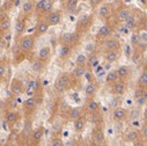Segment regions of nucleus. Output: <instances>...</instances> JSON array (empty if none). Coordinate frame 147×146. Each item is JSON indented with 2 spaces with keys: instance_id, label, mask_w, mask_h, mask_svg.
I'll return each instance as SVG.
<instances>
[{
  "instance_id": "11",
  "label": "nucleus",
  "mask_w": 147,
  "mask_h": 146,
  "mask_svg": "<svg viewBox=\"0 0 147 146\" xmlns=\"http://www.w3.org/2000/svg\"><path fill=\"white\" fill-rule=\"evenodd\" d=\"M113 32H114V28L111 26H110V24H104V26H102L98 29L96 37L101 39V40H105V39L110 37V36L113 35Z\"/></svg>"
},
{
  "instance_id": "8",
  "label": "nucleus",
  "mask_w": 147,
  "mask_h": 146,
  "mask_svg": "<svg viewBox=\"0 0 147 146\" xmlns=\"http://www.w3.org/2000/svg\"><path fill=\"white\" fill-rule=\"evenodd\" d=\"M127 91V84L125 80H121L118 79L116 82L113 84V93L115 95H119L123 96Z\"/></svg>"
},
{
  "instance_id": "48",
  "label": "nucleus",
  "mask_w": 147,
  "mask_h": 146,
  "mask_svg": "<svg viewBox=\"0 0 147 146\" xmlns=\"http://www.w3.org/2000/svg\"><path fill=\"white\" fill-rule=\"evenodd\" d=\"M103 3V0H89V5L93 9H95L96 7H98L101 4Z\"/></svg>"
},
{
  "instance_id": "64",
  "label": "nucleus",
  "mask_w": 147,
  "mask_h": 146,
  "mask_svg": "<svg viewBox=\"0 0 147 146\" xmlns=\"http://www.w3.org/2000/svg\"><path fill=\"white\" fill-rule=\"evenodd\" d=\"M146 1H147V0H146Z\"/></svg>"
},
{
  "instance_id": "50",
  "label": "nucleus",
  "mask_w": 147,
  "mask_h": 146,
  "mask_svg": "<svg viewBox=\"0 0 147 146\" xmlns=\"http://www.w3.org/2000/svg\"><path fill=\"white\" fill-rule=\"evenodd\" d=\"M66 7H77L79 4V0H66Z\"/></svg>"
},
{
  "instance_id": "57",
  "label": "nucleus",
  "mask_w": 147,
  "mask_h": 146,
  "mask_svg": "<svg viewBox=\"0 0 147 146\" xmlns=\"http://www.w3.org/2000/svg\"><path fill=\"white\" fill-rule=\"evenodd\" d=\"M144 96H145V99H146V101H147V87L144 88Z\"/></svg>"
},
{
  "instance_id": "26",
  "label": "nucleus",
  "mask_w": 147,
  "mask_h": 146,
  "mask_svg": "<svg viewBox=\"0 0 147 146\" xmlns=\"http://www.w3.org/2000/svg\"><path fill=\"white\" fill-rule=\"evenodd\" d=\"M86 71H87L86 65H77V67H74V70H73V72H72V76L76 79H81V78L85 77Z\"/></svg>"
},
{
  "instance_id": "29",
  "label": "nucleus",
  "mask_w": 147,
  "mask_h": 146,
  "mask_svg": "<svg viewBox=\"0 0 147 146\" xmlns=\"http://www.w3.org/2000/svg\"><path fill=\"white\" fill-rule=\"evenodd\" d=\"M35 0H26L22 5V13L24 15H28V14H31L35 9Z\"/></svg>"
},
{
  "instance_id": "20",
  "label": "nucleus",
  "mask_w": 147,
  "mask_h": 146,
  "mask_svg": "<svg viewBox=\"0 0 147 146\" xmlns=\"http://www.w3.org/2000/svg\"><path fill=\"white\" fill-rule=\"evenodd\" d=\"M72 50H73V45H69V44H66V43H61L60 49H59L60 59H67L72 55Z\"/></svg>"
},
{
  "instance_id": "46",
  "label": "nucleus",
  "mask_w": 147,
  "mask_h": 146,
  "mask_svg": "<svg viewBox=\"0 0 147 146\" xmlns=\"http://www.w3.org/2000/svg\"><path fill=\"white\" fill-rule=\"evenodd\" d=\"M132 51H133V48L131 47V44H125V47H124V53H125V56H126L127 58L131 57Z\"/></svg>"
},
{
  "instance_id": "13",
  "label": "nucleus",
  "mask_w": 147,
  "mask_h": 146,
  "mask_svg": "<svg viewBox=\"0 0 147 146\" xmlns=\"http://www.w3.org/2000/svg\"><path fill=\"white\" fill-rule=\"evenodd\" d=\"M92 138H93V141L95 145H104L105 144V136H104V132L102 129L97 128L93 131V135H92Z\"/></svg>"
},
{
  "instance_id": "9",
  "label": "nucleus",
  "mask_w": 147,
  "mask_h": 146,
  "mask_svg": "<svg viewBox=\"0 0 147 146\" xmlns=\"http://www.w3.org/2000/svg\"><path fill=\"white\" fill-rule=\"evenodd\" d=\"M103 45H104L105 50L121 51V48H122L121 42L117 39H115V37H108V39H105L104 42H103Z\"/></svg>"
},
{
  "instance_id": "49",
  "label": "nucleus",
  "mask_w": 147,
  "mask_h": 146,
  "mask_svg": "<svg viewBox=\"0 0 147 146\" xmlns=\"http://www.w3.org/2000/svg\"><path fill=\"white\" fill-rule=\"evenodd\" d=\"M78 12H79L78 6L77 7H66V13L69 15H76V14H78Z\"/></svg>"
},
{
  "instance_id": "19",
  "label": "nucleus",
  "mask_w": 147,
  "mask_h": 146,
  "mask_svg": "<svg viewBox=\"0 0 147 146\" xmlns=\"http://www.w3.org/2000/svg\"><path fill=\"white\" fill-rule=\"evenodd\" d=\"M117 74H118V78L121 79V80H127V79H130V76H131V70H130V67L129 66H126V65H122V66H119L117 70Z\"/></svg>"
},
{
  "instance_id": "7",
  "label": "nucleus",
  "mask_w": 147,
  "mask_h": 146,
  "mask_svg": "<svg viewBox=\"0 0 147 146\" xmlns=\"http://www.w3.org/2000/svg\"><path fill=\"white\" fill-rule=\"evenodd\" d=\"M9 89H11V93H12L13 95L19 96V95H21V94L24 92V86H23V82H22L20 79L14 78V79L11 81Z\"/></svg>"
},
{
  "instance_id": "6",
  "label": "nucleus",
  "mask_w": 147,
  "mask_h": 146,
  "mask_svg": "<svg viewBox=\"0 0 147 146\" xmlns=\"http://www.w3.org/2000/svg\"><path fill=\"white\" fill-rule=\"evenodd\" d=\"M129 117V110L122 107H116L113 110V120L115 122H123L127 120Z\"/></svg>"
},
{
  "instance_id": "16",
  "label": "nucleus",
  "mask_w": 147,
  "mask_h": 146,
  "mask_svg": "<svg viewBox=\"0 0 147 146\" xmlns=\"http://www.w3.org/2000/svg\"><path fill=\"white\" fill-rule=\"evenodd\" d=\"M38 105V100L36 96H28V99L23 102V108L27 112H34Z\"/></svg>"
},
{
  "instance_id": "62",
  "label": "nucleus",
  "mask_w": 147,
  "mask_h": 146,
  "mask_svg": "<svg viewBox=\"0 0 147 146\" xmlns=\"http://www.w3.org/2000/svg\"><path fill=\"white\" fill-rule=\"evenodd\" d=\"M9 1H12V3H14V1H15V0H9Z\"/></svg>"
},
{
  "instance_id": "56",
  "label": "nucleus",
  "mask_w": 147,
  "mask_h": 146,
  "mask_svg": "<svg viewBox=\"0 0 147 146\" xmlns=\"http://www.w3.org/2000/svg\"><path fill=\"white\" fill-rule=\"evenodd\" d=\"M144 120H145V122L147 123V107H146L145 112H144Z\"/></svg>"
},
{
  "instance_id": "21",
  "label": "nucleus",
  "mask_w": 147,
  "mask_h": 146,
  "mask_svg": "<svg viewBox=\"0 0 147 146\" xmlns=\"http://www.w3.org/2000/svg\"><path fill=\"white\" fill-rule=\"evenodd\" d=\"M45 66H47V63L41 60L40 58H36L32 63H31V70L35 72V73H42L44 70H45Z\"/></svg>"
},
{
  "instance_id": "59",
  "label": "nucleus",
  "mask_w": 147,
  "mask_h": 146,
  "mask_svg": "<svg viewBox=\"0 0 147 146\" xmlns=\"http://www.w3.org/2000/svg\"><path fill=\"white\" fill-rule=\"evenodd\" d=\"M59 3H60V4H65L66 0H59Z\"/></svg>"
},
{
  "instance_id": "53",
  "label": "nucleus",
  "mask_w": 147,
  "mask_h": 146,
  "mask_svg": "<svg viewBox=\"0 0 147 146\" xmlns=\"http://www.w3.org/2000/svg\"><path fill=\"white\" fill-rule=\"evenodd\" d=\"M104 70V67H103V65H101V64H98L95 68H93V71H94V74H97L98 72H101V71H103Z\"/></svg>"
},
{
  "instance_id": "44",
  "label": "nucleus",
  "mask_w": 147,
  "mask_h": 146,
  "mask_svg": "<svg viewBox=\"0 0 147 146\" xmlns=\"http://www.w3.org/2000/svg\"><path fill=\"white\" fill-rule=\"evenodd\" d=\"M77 65H86L87 64V56L86 55H79L77 57Z\"/></svg>"
},
{
  "instance_id": "60",
  "label": "nucleus",
  "mask_w": 147,
  "mask_h": 146,
  "mask_svg": "<svg viewBox=\"0 0 147 146\" xmlns=\"http://www.w3.org/2000/svg\"><path fill=\"white\" fill-rule=\"evenodd\" d=\"M1 108H3V102L0 101V110H1Z\"/></svg>"
},
{
  "instance_id": "40",
  "label": "nucleus",
  "mask_w": 147,
  "mask_h": 146,
  "mask_svg": "<svg viewBox=\"0 0 147 146\" xmlns=\"http://www.w3.org/2000/svg\"><path fill=\"white\" fill-rule=\"evenodd\" d=\"M7 108L9 109V110H15V109L18 108V101L15 99V95L14 96H11L8 100H7Z\"/></svg>"
},
{
  "instance_id": "35",
  "label": "nucleus",
  "mask_w": 147,
  "mask_h": 146,
  "mask_svg": "<svg viewBox=\"0 0 147 146\" xmlns=\"http://www.w3.org/2000/svg\"><path fill=\"white\" fill-rule=\"evenodd\" d=\"M140 116H141V108L140 107H137L136 105L134 108L131 109V110H129V117L127 118H130L131 121H136Z\"/></svg>"
},
{
  "instance_id": "47",
  "label": "nucleus",
  "mask_w": 147,
  "mask_h": 146,
  "mask_svg": "<svg viewBox=\"0 0 147 146\" xmlns=\"http://www.w3.org/2000/svg\"><path fill=\"white\" fill-rule=\"evenodd\" d=\"M140 133H141V138H144L145 141H146L147 140V123L146 122L144 123V125H142V128L140 130Z\"/></svg>"
},
{
  "instance_id": "14",
  "label": "nucleus",
  "mask_w": 147,
  "mask_h": 146,
  "mask_svg": "<svg viewBox=\"0 0 147 146\" xmlns=\"http://www.w3.org/2000/svg\"><path fill=\"white\" fill-rule=\"evenodd\" d=\"M126 140L129 143H132V144L137 145L138 141H141V133H140V131H138L136 129H130L126 132Z\"/></svg>"
},
{
  "instance_id": "51",
  "label": "nucleus",
  "mask_w": 147,
  "mask_h": 146,
  "mask_svg": "<svg viewBox=\"0 0 147 146\" xmlns=\"http://www.w3.org/2000/svg\"><path fill=\"white\" fill-rule=\"evenodd\" d=\"M51 145H52V146H63L64 143H63V140H61L60 138H55V139H52Z\"/></svg>"
},
{
  "instance_id": "43",
  "label": "nucleus",
  "mask_w": 147,
  "mask_h": 146,
  "mask_svg": "<svg viewBox=\"0 0 147 146\" xmlns=\"http://www.w3.org/2000/svg\"><path fill=\"white\" fill-rule=\"evenodd\" d=\"M88 82H93V81H95V77H94V72L89 68H87V71H86V73H85V77H84Z\"/></svg>"
},
{
  "instance_id": "2",
  "label": "nucleus",
  "mask_w": 147,
  "mask_h": 146,
  "mask_svg": "<svg viewBox=\"0 0 147 146\" xmlns=\"http://www.w3.org/2000/svg\"><path fill=\"white\" fill-rule=\"evenodd\" d=\"M93 23V15L92 14H84L79 18L78 22H77V30L79 34L80 32H84V31H87L90 26Z\"/></svg>"
},
{
  "instance_id": "58",
  "label": "nucleus",
  "mask_w": 147,
  "mask_h": 146,
  "mask_svg": "<svg viewBox=\"0 0 147 146\" xmlns=\"http://www.w3.org/2000/svg\"><path fill=\"white\" fill-rule=\"evenodd\" d=\"M140 3H141L145 7H147V1H146V0H140Z\"/></svg>"
},
{
  "instance_id": "22",
  "label": "nucleus",
  "mask_w": 147,
  "mask_h": 146,
  "mask_svg": "<svg viewBox=\"0 0 147 146\" xmlns=\"http://www.w3.org/2000/svg\"><path fill=\"white\" fill-rule=\"evenodd\" d=\"M12 27V21H11V18L8 15H3L0 18V31L3 32H7Z\"/></svg>"
},
{
  "instance_id": "27",
  "label": "nucleus",
  "mask_w": 147,
  "mask_h": 146,
  "mask_svg": "<svg viewBox=\"0 0 147 146\" xmlns=\"http://www.w3.org/2000/svg\"><path fill=\"white\" fill-rule=\"evenodd\" d=\"M142 57H144L142 51L140 49H138V48H134L133 51H132V55H131L130 59H131V62L134 65H139L141 63V60H142Z\"/></svg>"
},
{
  "instance_id": "63",
  "label": "nucleus",
  "mask_w": 147,
  "mask_h": 146,
  "mask_svg": "<svg viewBox=\"0 0 147 146\" xmlns=\"http://www.w3.org/2000/svg\"><path fill=\"white\" fill-rule=\"evenodd\" d=\"M0 88H1V81H0Z\"/></svg>"
},
{
  "instance_id": "23",
  "label": "nucleus",
  "mask_w": 147,
  "mask_h": 146,
  "mask_svg": "<svg viewBox=\"0 0 147 146\" xmlns=\"http://www.w3.org/2000/svg\"><path fill=\"white\" fill-rule=\"evenodd\" d=\"M123 23L132 31V30H136L137 27H138V19H137V16H136L133 13H131V15H130Z\"/></svg>"
},
{
  "instance_id": "36",
  "label": "nucleus",
  "mask_w": 147,
  "mask_h": 146,
  "mask_svg": "<svg viewBox=\"0 0 147 146\" xmlns=\"http://www.w3.org/2000/svg\"><path fill=\"white\" fill-rule=\"evenodd\" d=\"M73 124H74V130L77 132H81L85 129V126H86V118L84 116H81L78 120H76Z\"/></svg>"
},
{
  "instance_id": "1",
  "label": "nucleus",
  "mask_w": 147,
  "mask_h": 146,
  "mask_svg": "<svg viewBox=\"0 0 147 146\" xmlns=\"http://www.w3.org/2000/svg\"><path fill=\"white\" fill-rule=\"evenodd\" d=\"M71 85H72V79L69 73H60L55 82V88L58 93H64L71 88Z\"/></svg>"
},
{
  "instance_id": "24",
  "label": "nucleus",
  "mask_w": 147,
  "mask_h": 146,
  "mask_svg": "<svg viewBox=\"0 0 147 146\" xmlns=\"http://www.w3.org/2000/svg\"><path fill=\"white\" fill-rule=\"evenodd\" d=\"M84 92H85V95H86L88 99L93 97V96L96 94V92H97V85L95 84V81H93V82H88V84L86 85Z\"/></svg>"
},
{
  "instance_id": "38",
  "label": "nucleus",
  "mask_w": 147,
  "mask_h": 146,
  "mask_svg": "<svg viewBox=\"0 0 147 146\" xmlns=\"http://www.w3.org/2000/svg\"><path fill=\"white\" fill-rule=\"evenodd\" d=\"M139 42H140V34L138 31H133L131 34V39H130V44L131 47L134 49V48H138L139 45Z\"/></svg>"
},
{
  "instance_id": "15",
  "label": "nucleus",
  "mask_w": 147,
  "mask_h": 146,
  "mask_svg": "<svg viewBox=\"0 0 147 146\" xmlns=\"http://www.w3.org/2000/svg\"><path fill=\"white\" fill-rule=\"evenodd\" d=\"M49 28H50V26H49V23L45 21V19L43 20H40L38 22H37V24H36V27H35V36H41V35H44V34H47L48 32V30H49Z\"/></svg>"
},
{
  "instance_id": "25",
  "label": "nucleus",
  "mask_w": 147,
  "mask_h": 146,
  "mask_svg": "<svg viewBox=\"0 0 147 146\" xmlns=\"http://www.w3.org/2000/svg\"><path fill=\"white\" fill-rule=\"evenodd\" d=\"M84 116V112H82V108L80 107H76V108H72L71 110L68 112V120L74 122L76 120H78L79 117Z\"/></svg>"
},
{
  "instance_id": "42",
  "label": "nucleus",
  "mask_w": 147,
  "mask_h": 146,
  "mask_svg": "<svg viewBox=\"0 0 147 146\" xmlns=\"http://www.w3.org/2000/svg\"><path fill=\"white\" fill-rule=\"evenodd\" d=\"M134 102H136V105L137 107H140V108H142L145 104H147V101H146V99H145L144 95H140V96L134 97Z\"/></svg>"
},
{
  "instance_id": "54",
  "label": "nucleus",
  "mask_w": 147,
  "mask_h": 146,
  "mask_svg": "<svg viewBox=\"0 0 147 146\" xmlns=\"http://www.w3.org/2000/svg\"><path fill=\"white\" fill-rule=\"evenodd\" d=\"M105 76H107V71H105V70H103V71L98 72V73H97V74H96L97 79H101V78H103V77H105Z\"/></svg>"
},
{
  "instance_id": "3",
  "label": "nucleus",
  "mask_w": 147,
  "mask_h": 146,
  "mask_svg": "<svg viewBox=\"0 0 147 146\" xmlns=\"http://www.w3.org/2000/svg\"><path fill=\"white\" fill-rule=\"evenodd\" d=\"M36 36L35 35H26L22 36L20 40V49L24 52H30L35 48V40Z\"/></svg>"
},
{
  "instance_id": "45",
  "label": "nucleus",
  "mask_w": 147,
  "mask_h": 146,
  "mask_svg": "<svg viewBox=\"0 0 147 146\" xmlns=\"http://www.w3.org/2000/svg\"><path fill=\"white\" fill-rule=\"evenodd\" d=\"M118 31H119L122 35H129V34L131 32V30H130L125 24H121V26L118 27Z\"/></svg>"
},
{
  "instance_id": "33",
  "label": "nucleus",
  "mask_w": 147,
  "mask_h": 146,
  "mask_svg": "<svg viewBox=\"0 0 147 146\" xmlns=\"http://www.w3.org/2000/svg\"><path fill=\"white\" fill-rule=\"evenodd\" d=\"M137 86L138 87H141V88H146L147 87V68H145L138 78V82H137Z\"/></svg>"
},
{
  "instance_id": "41",
  "label": "nucleus",
  "mask_w": 147,
  "mask_h": 146,
  "mask_svg": "<svg viewBox=\"0 0 147 146\" xmlns=\"http://www.w3.org/2000/svg\"><path fill=\"white\" fill-rule=\"evenodd\" d=\"M51 11H53V0H47L45 6H44L43 12H42V15H47V14H49Z\"/></svg>"
},
{
  "instance_id": "31",
  "label": "nucleus",
  "mask_w": 147,
  "mask_h": 146,
  "mask_svg": "<svg viewBox=\"0 0 147 146\" xmlns=\"http://www.w3.org/2000/svg\"><path fill=\"white\" fill-rule=\"evenodd\" d=\"M98 64H100V58H98V56L92 52V53L89 55V57H87V64H86L87 67L90 68V70H93V68H95Z\"/></svg>"
},
{
  "instance_id": "10",
  "label": "nucleus",
  "mask_w": 147,
  "mask_h": 146,
  "mask_svg": "<svg viewBox=\"0 0 147 146\" xmlns=\"http://www.w3.org/2000/svg\"><path fill=\"white\" fill-rule=\"evenodd\" d=\"M97 14L101 19H104V20H108L113 14V7L110 4H101L100 7H98V11H97Z\"/></svg>"
},
{
  "instance_id": "28",
  "label": "nucleus",
  "mask_w": 147,
  "mask_h": 146,
  "mask_svg": "<svg viewBox=\"0 0 147 146\" xmlns=\"http://www.w3.org/2000/svg\"><path fill=\"white\" fill-rule=\"evenodd\" d=\"M50 56H51V48H50V47H43V48L40 49V51H38V57H37V58H40L41 60L48 63L49 59H50Z\"/></svg>"
},
{
  "instance_id": "17",
  "label": "nucleus",
  "mask_w": 147,
  "mask_h": 146,
  "mask_svg": "<svg viewBox=\"0 0 147 146\" xmlns=\"http://www.w3.org/2000/svg\"><path fill=\"white\" fill-rule=\"evenodd\" d=\"M43 136H44V128H43V126L36 128V129L32 130L31 133H30L31 141H32L34 144H38V143L43 139Z\"/></svg>"
},
{
  "instance_id": "18",
  "label": "nucleus",
  "mask_w": 147,
  "mask_h": 146,
  "mask_svg": "<svg viewBox=\"0 0 147 146\" xmlns=\"http://www.w3.org/2000/svg\"><path fill=\"white\" fill-rule=\"evenodd\" d=\"M104 59L105 62L114 64L119 59V51H115V50H105L104 52Z\"/></svg>"
},
{
  "instance_id": "4",
  "label": "nucleus",
  "mask_w": 147,
  "mask_h": 146,
  "mask_svg": "<svg viewBox=\"0 0 147 146\" xmlns=\"http://www.w3.org/2000/svg\"><path fill=\"white\" fill-rule=\"evenodd\" d=\"M80 39V34L78 31H68V32H64L60 37V43H66L69 45L74 47L78 41Z\"/></svg>"
},
{
  "instance_id": "30",
  "label": "nucleus",
  "mask_w": 147,
  "mask_h": 146,
  "mask_svg": "<svg viewBox=\"0 0 147 146\" xmlns=\"http://www.w3.org/2000/svg\"><path fill=\"white\" fill-rule=\"evenodd\" d=\"M86 109H87V112L90 113V114L96 113V112L100 110V103L90 97V99H88V101L86 103Z\"/></svg>"
},
{
  "instance_id": "34",
  "label": "nucleus",
  "mask_w": 147,
  "mask_h": 146,
  "mask_svg": "<svg viewBox=\"0 0 147 146\" xmlns=\"http://www.w3.org/2000/svg\"><path fill=\"white\" fill-rule=\"evenodd\" d=\"M118 79L119 78H118V74H117V71H110L109 73H107V76H105V82L108 85H113Z\"/></svg>"
},
{
  "instance_id": "39",
  "label": "nucleus",
  "mask_w": 147,
  "mask_h": 146,
  "mask_svg": "<svg viewBox=\"0 0 147 146\" xmlns=\"http://www.w3.org/2000/svg\"><path fill=\"white\" fill-rule=\"evenodd\" d=\"M45 3H47V0H38V1L35 4V12L37 13L38 15H42V12H43V8L45 6Z\"/></svg>"
},
{
  "instance_id": "55",
  "label": "nucleus",
  "mask_w": 147,
  "mask_h": 146,
  "mask_svg": "<svg viewBox=\"0 0 147 146\" xmlns=\"http://www.w3.org/2000/svg\"><path fill=\"white\" fill-rule=\"evenodd\" d=\"M93 48H94L93 44H88V45L86 47V50H87L88 52H93Z\"/></svg>"
},
{
  "instance_id": "52",
  "label": "nucleus",
  "mask_w": 147,
  "mask_h": 146,
  "mask_svg": "<svg viewBox=\"0 0 147 146\" xmlns=\"http://www.w3.org/2000/svg\"><path fill=\"white\" fill-rule=\"evenodd\" d=\"M6 73V66L4 64H0V79H1Z\"/></svg>"
},
{
  "instance_id": "32",
  "label": "nucleus",
  "mask_w": 147,
  "mask_h": 146,
  "mask_svg": "<svg viewBox=\"0 0 147 146\" xmlns=\"http://www.w3.org/2000/svg\"><path fill=\"white\" fill-rule=\"evenodd\" d=\"M5 120L8 124H15L18 121H19V113L16 110H9L6 113V116H5Z\"/></svg>"
},
{
  "instance_id": "5",
  "label": "nucleus",
  "mask_w": 147,
  "mask_h": 146,
  "mask_svg": "<svg viewBox=\"0 0 147 146\" xmlns=\"http://www.w3.org/2000/svg\"><path fill=\"white\" fill-rule=\"evenodd\" d=\"M61 19H63V14L58 9L57 11H51L49 14L45 15V21L49 23L50 27L58 26L61 22Z\"/></svg>"
},
{
  "instance_id": "37",
  "label": "nucleus",
  "mask_w": 147,
  "mask_h": 146,
  "mask_svg": "<svg viewBox=\"0 0 147 146\" xmlns=\"http://www.w3.org/2000/svg\"><path fill=\"white\" fill-rule=\"evenodd\" d=\"M26 30V21L22 19H19L15 23V32L16 36H21Z\"/></svg>"
},
{
  "instance_id": "12",
  "label": "nucleus",
  "mask_w": 147,
  "mask_h": 146,
  "mask_svg": "<svg viewBox=\"0 0 147 146\" xmlns=\"http://www.w3.org/2000/svg\"><path fill=\"white\" fill-rule=\"evenodd\" d=\"M131 13H132L131 7H129V6H122V7L118 8V11L116 13V19H117L118 22H124L131 15Z\"/></svg>"
},
{
  "instance_id": "61",
  "label": "nucleus",
  "mask_w": 147,
  "mask_h": 146,
  "mask_svg": "<svg viewBox=\"0 0 147 146\" xmlns=\"http://www.w3.org/2000/svg\"><path fill=\"white\" fill-rule=\"evenodd\" d=\"M1 7H3V1L0 0V9H1Z\"/></svg>"
}]
</instances>
